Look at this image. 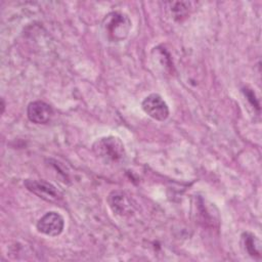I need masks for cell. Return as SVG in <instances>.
<instances>
[{
    "mask_svg": "<svg viewBox=\"0 0 262 262\" xmlns=\"http://www.w3.org/2000/svg\"><path fill=\"white\" fill-rule=\"evenodd\" d=\"M93 152L105 164H118L125 159L126 151L122 140L117 136H103L92 145Z\"/></svg>",
    "mask_w": 262,
    "mask_h": 262,
    "instance_id": "cell-1",
    "label": "cell"
},
{
    "mask_svg": "<svg viewBox=\"0 0 262 262\" xmlns=\"http://www.w3.org/2000/svg\"><path fill=\"white\" fill-rule=\"evenodd\" d=\"M102 28L105 37L110 41L120 42L128 37L132 24L125 13L114 11L105 15L102 21Z\"/></svg>",
    "mask_w": 262,
    "mask_h": 262,
    "instance_id": "cell-2",
    "label": "cell"
},
{
    "mask_svg": "<svg viewBox=\"0 0 262 262\" xmlns=\"http://www.w3.org/2000/svg\"><path fill=\"white\" fill-rule=\"evenodd\" d=\"M24 184L28 190L46 202L57 203L63 198L62 192L57 189V187L45 180L26 179L24 181Z\"/></svg>",
    "mask_w": 262,
    "mask_h": 262,
    "instance_id": "cell-3",
    "label": "cell"
},
{
    "mask_svg": "<svg viewBox=\"0 0 262 262\" xmlns=\"http://www.w3.org/2000/svg\"><path fill=\"white\" fill-rule=\"evenodd\" d=\"M143 112L157 121H165L169 117V107L163 97L157 93L147 95L141 102Z\"/></svg>",
    "mask_w": 262,
    "mask_h": 262,
    "instance_id": "cell-4",
    "label": "cell"
},
{
    "mask_svg": "<svg viewBox=\"0 0 262 262\" xmlns=\"http://www.w3.org/2000/svg\"><path fill=\"white\" fill-rule=\"evenodd\" d=\"M39 232L48 236L59 235L64 227L63 217L54 211L47 212L37 222L36 225Z\"/></svg>",
    "mask_w": 262,
    "mask_h": 262,
    "instance_id": "cell-5",
    "label": "cell"
},
{
    "mask_svg": "<svg viewBox=\"0 0 262 262\" xmlns=\"http://www.w3.org/2000/svg\"><path fill=\"white\" fill-rule=\"evenodd\" d=\"M53 115L52 107L42 100H35L29 103L27 116L35 124H46Z\"/></svg>",
    "mask_w": 262,
    "mask_h": 262,
    "instance_id": "cell-6",
    "label": "cell"
},
{
    "mask_svg": "<svg viewBox=\"0 0 262 262\" xmlns=\"http://www.w3.org/2000/svg\"><path fill=\"white\" fill-rule=\"evenodd\" d=\"M242 245L245 252H247V254L251 257H261V243L259 238L252 232L247 231L242 234Z\"/></svg>",
    "mask_w": 262,
    "mask_h": 262,
    "instance_id": "cell-7",
    "label": "cell"
},
{
    "mask_svg": "<svg viewBox=\"0 0 262 262\" xmlns=\"http://www.w3.org/2000/svg\"><path fill=\"white\" fill-rule=\"evenodd\" d=\"M108 202H110V206L113 209V211L117 212L119 214L125 213L127 208L129 207V203L127 202L125 195L123 193L118 194V191H114L110 194Z\"/></svg>",
    "mask_w": 262,
    "mask_h": 262,
    "instance_id": "cell-8",
    "label": "cell"
},
{
    "mask_svg": "<svg viewBox=\"0 0 262 262\" xmlns=\"http://www.w3.org/2000/svg\"><path fill=\"white\" fill-rule=\"evenodd\" d=\"M188 8H189L188 2H175L173 7L171 8L173 17L177 20H181L182 18L186 17V15L188 14Z\"/></svg>",
    "mask_w": 262,
    "mask_h": 262,
    "instance_id": "cell-9",
    "label": "cell"
}]
</instances>
